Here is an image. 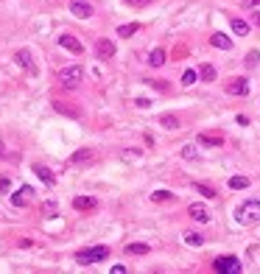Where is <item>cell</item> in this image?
Here are the masks:
<instances>
[{"instance_id":"obj_20","label":"cell","mask_w":260,"mask_h":274,"mask_svg":"<svg viewBox=\"0 0 260 274\" xmlns=\"http://www.w3.org/2000/svg\"><path fill=\"white\" fill-rule=\"evenodd\" d=\"M199 79L202 81H215V68L213 65H202V68H199Z\"/></svg>"},{"instance_id":"obj_1","label":"cell","mask_w":260,"mask_h":274,"mask_svg":"<svg viewBox=\"0 0 260 274\" xmlns=\"http://www.w3.org/2000/svg\"><path fill=\"white\" fill-rule=\"evenodd\" d=\"M235 221L238 224H243V227L258 224L260 221V199H249V202H243V205L235 210Z\"/></svg>"},{"instance_id":"obj_28","label":"cell","mask_w":260,"mask_h":274,"mask_svg":"<svg viewBox=\"0 0 260 274\" xmlns=\"http://www.w3.org/2000/svg\"><path fill=\"white\" fill-rule=\"evenodd\" d=\"M182 157H185V160H199V154H196L193 146H182Z\"/></svg>"},{"instance_id":"obj_7","label":"cell","mask_w":260,"mask_h":274,"mask_svg":"<svg viewBox=\"0 0 260 274\" xmlns=\"http://www.w3.org/2000/svg\"><path fill=\"white\" fill-rule=\"evenodd\" d=\"M31 196H34V188H31V185H23L20 190H14L12 193V205L14 207H25L28 202H31Z\"/></svg>"},{"instance_id":"obj_3","label":"cell","mask_w":260,"mask_h":274,"mask_svg":"<svg viewBox=\"0 0 260 274\" xmlns=\"http://www.w3.org/2000/svg\"><path fill=\"white\" fill-rule=\"evenodd\" d=\"M213 269L218 274H241V260H238L235 255H224V257H215V263H213Z\"/></svg>"},{"instance_id":"obj_32","label":"cell","mask_w":260,"mask_h":274,"mask_svg":"<svg viewBox=\"0 0 260 274\" xmlns=\"http://www.w3.org/2000/svg\"><path fill=\"white\" fill-rule=\"evenodd\" d=\"M6 190H9V179H6V176H0V193H6Z\"/></svg>"},{"instance_id":"obj_31","label":"cell","mask_w":260,"mask_h":274,"mask_svg":"<svg viewBox=\"0 0 260 274\" xmlns=\"http://www.w3.org/2000/svg\"><path fill=\"white\" fill-rule=\"evenodd\" d=\"M135 106H140V109H148V106H151V101H148V98H137Z\"/></svg>"},{"instance_id":"obj_33","label":"cell","mask_w":260,"mask_h":274,"mask_svg":"<svg viewBox=\"0 0 260 274\" xmlns=\"http://www.w3.org/2000/svg\"><path fill=\"white\" fill-rule=\"evenodd\" d=\"M243 6L246 9H255V6H260V0H243Z\"/></svg>"},{"instance_id":"obj_14","label":"cell","mask_w":260,"mask_h":274,"mask_svg":"<svg viewBox=\"0 0 260 274\" xmlns=\"http://www.w3.org/2000/svg\"><path fill=\"white\" fill-rule=\"evenodd\" d=\"M70 162L73 165H84V162H92V151L90 149H79L70 154Z\"/></svg>"},{"instance_id":"obj_27","label":"cell","mask_w":260,"mask_h":274,"mask_svg":"<svg viewBox=\"0 0 260 274\" xmlns=\"http://www.w3.org/2000/svg\"><path fill=\"white\" fill-rule=\"evenodd\" d=\"M196 190L202 196H207V199H215V190L210 188V185H202V182H196Z\"/></svg>"},{"instance_id":"obj_11","label":"cell","mask_w":260,"mask_h":274,"mask_svg":"<svg viewBox=\"0 0 260 274\" xmlns=\"http://www.w3.org/2000/svg\"><path fill=\"white\" fill-rule=\"evenodd\" d=\"M14 62H17L20 68H25L28 73H36V68H34V62H31V53H28V51H17V53H14Z\"/></svg>"},{"instance_id":"obj_16","label":"cell","mask_w":260,"mask_h":274,"mask_svg":"<svg viewBox=\"0 0 260 274\" xmlns=\"http://www.w3.org/2000/svg\"><path fill=\"white\" fill-rule=\"evenodd\" d=\"M148 65H151V68H162V65H165V51H162V48H154V51L148 53Z\"/></svg>"},{"instance_id":"obj_18","label":"cell","mask_w":260,"mask_h":274,"mask_svg":"<svg viewBox=\"0 0 260 274\" xmlns=\"http://www.w3.org/2000/svg\"><path fill=\"white\" fill-rule=\"evenodd\" d=\"M159 126L173 132V129H179V118H173V115H162V118H159Z\"/></svg>"},{"instance_id":"obj_34","label":"cell","mask_w":260,"mask_h":274,"mask_svg":"<svg viewBox=\"0 0 260 274\" xmlns=\"http://www.w3.org/2000/svg\"><path fill=\"white\" fill-rule=\"evenodd\" d=\"M252 17H255V25H260V12H255Z\"/></svg>"},{"instance_id":"obj_30","label":"cell","mask_w":260,"mask_h":274,"mask_svg":"<svg viewBox=\"0 0 260 274\" xmlns=\"http://www.w3.org/2000/svg\"><path fill=\"white\" fill-rule=\"evenodd\" d=\"M126 6H132V9H143V6H148L151 0H123Z\"/></svg>"},{"instance_id":"obj_5","label":"cell","mask_w":260,"mask_h":274,"mask_svg":"<svg viewBox=\"0 0 260 274\" xmlns=\"http://www.w3.org/2000/svg\"><path fill=\"white\" fill-rule=\"evenodd\" d=\"M70 14H73V17H79V20H90V17H92L90 0H70Z\"/></svg>"},{"instance_id":"obj_6","label":"cell","mask_w":260,"mask_h":274,"mask_svg":"<svg viewBox=\"0 0 260 274\" xmlns=\"http://www.w3.org/2000/svg\"><path fill=\"white\" fill-rule=\"evenodd\" d=\"M115 51H118V48H115V42H112V39H106V36H101V39L95 42V56L104 59V62H106V59H112Z\"/></svg>"},{"instance_id":"obj_9","label":"cell","mask_w":260,"mask_h":274,"mask_svg":"<svg viewBox=\"0 0 260 274\" xmlns=\"http://www.w3.org/2000/svg\"><path fill=\"white\" fill-rule=\"evenodd\" d=\"M59 45L65 48V51H70V53H76V56H79V53H84V45H81L73 34H62V36H59Z\"/></svg>"},{"instance_id":"obj_2","label":"cell","mask_w":260,"mask_h":274,"mask_svg":"<svg viewBox=\"0 0 260 274\" xmlns=\"http://www.w3.org/2000/svg\"><path fill=\"white\" fill-rule=\"evenodd\" d=\"M109 257V249L106 246H92V249H81L76 255V263L79 266H92V263H104Z\"/></svg>"},{"instance_id":"obj_12","label":"cell","mask_w":260,"mask_h":274,"mask_svg":"<svg viewBox=\"0 0 260 274\" xmlns=\"http://www.w3.org/2000/svg\"><path fill=\"white\" fill-rule=\"evenodd\" d=\"M210 45L218 48V51H232V39L226 34H213L210 36Z\"/></svg>"},{"instance_id":"obj_19","label":"cell","mask_w":260,"mask_h":274,"mask_svg":"<svg viewBox=\"0 0 260 274\" xmlns=\"http://www.w3.org/2000/svg\"><path fill=\"white\" fill-rule=\"evenodd\" d=\"M137 31H140V23H126L118 28V36H135Z\"/></svg>"},{"instance_id":"obj_15","label":"cell","mask_w":260,"mask_h":274,"mask_svg":"<svg viewBox=\"0 0 260 274\" xmlns=\"http://www.w3.org/2000/svg\"><path fill=\"white\" fill-rule=\"evenodd\" d=\"M199 143L207 146V149H218V146H224V137H218V135H199Z\"/></svg>"},{"instance_id":"obj_24","label":"cell","mask_w":260,"mask_h":274,"mask_svg":"<svg viewBox=\"0 0 260 274\" xmlns=\"http://www.w3.org/2000/svg\"><path fill=\"white\" fill-rule=\"evenodd\" d=\"M185 243H188V246H202L204 238L199 235V232H188V235H185Z\"/></svg>"},{"instance_id":"obj_8","label":"cell","mask_w":260,"mask_h":274,"mask_svg":"<svg viewBox=\"0 0 260 274\" xmlns=\"http://www.w3.org/2000/svg\"><path fill=\"white\" fill-rule=\"evenodd\" d=\"M188 216L193 218V221H199V224H207V221H213V213L207 210L204 205H191L188 207Z\"/></svg>"},{"instance_id":"obj_22","label":"cell","mask_w":260,"mask_h":274,"mask_svg":"<svg viewBox=\"0 0 260 274\" xmlns=\"http://www.w3.org/2000/svg\"><path fill=\"white\" fill-rule=\"evenodd\" d=\"M151 202H157V205H162V202H173V193H171V190H154V193H151Z\"/></svg>"},{"instance_id":"obj_4","label":"cell","mask_w":260,"mask_h":274,"mask_svg":"<svg viewBox=\"0 0 260 274\" xmlns=\"http://www.w3.org/2000/svg\"><path fill=\"white\" fill-rule=\"evenodd\" d=\"M81 79H84V68H81V65H70V68L59 70V81H62L65 87H79Z\"/></svg>"},{"instance_id":"obj_21","label":"cell","mask_w":260,"mask_h":274,"mask_svg":"<svg viewBox=\"0 0 260 274\" xmlns=\"http://www.w3.org/2000/svg\"><path fill=\"white\" fill-rule=\"evenodd\" d=\"M229 188H232V190H243V188H249V176H229Z\"/></svg>"},{"instance_id":"obj_13","label":"cell","mask_w":260,"mask_h":274,"mask_svg":"<svg viewBox=\"0 0 260 274\" xmlns=\"http://www.w3.org/2000/svg\"><path fill=\"white\" fill-rule=\"evenodd\" d=\"M73 207H76V210H81V213L95 210V199H92V196H76V199H73Z\"/></svg>"},{"instance_id":"obj_26","label":"cell","mask_w":260,"mask_h":274,"mask_svg":"<svg viewBox=\"0 0 260 274\" xmlns=\"http://www.w3.org/2000/svg\"><path fill=\"white\" fill-rule=\"evenodd\" d=\"M196 79H199V73H196V70H185V73H182V84H185V87H191Z\"/></svg>"},{"instance_id":"obj_29","label":"cell","mask_w":260,"mask_h":274,"mask_svg":"<svg viewBox=\"0 0 260 274\" xmlns=\"http://www.w3.org/2000/svg\"><path fill=\"white\" fill-rule=\"evenodd\" d=\"M258 59H260L258 51H249V53H246V62H243V65H246V68H255V65H258Z\"/></svg>"},{"instance_id":"obj_10","label":"cell","mask_w":260,"mask_h":274,"mask_svg":"<svg viewBox=\"0 0 260 274\" xmlns=\"http://www.w3.org/2000/svg\"><path fill=\"white\" fill-rule=\"evenodd\" d=\"M226 92H229V95H241V98H243V95H249V81L243 79V76H238V79H232L229 84H226Z\"/></svg>"},{"instance_id":"obj_23","label":"cell","mask_w":260,"mask_h":274,"mask_svg":"<svg viewBox=\"0 0 260 274\" xmlns=\"http://www.w3.org/2000/svg\"><path fill=\"white\" fill-rule=\"evenodd\" d=\"M232 31H235L238 36H246V34H249V23H243V20L232 17Z\"/></svg>"},{"instance_id":"obj_25","label":"cell","mask_w":260,"mask_h":274,"mask_svg":"<svg viewBox=\"0 0 260 274\" xmlns=\"http://www.w3.org/2000/svg\"><path fill=\"white\" fill-rule=\"evenodd\" d=\"M146 252H148L146 243H129L126 246V255H146Z\"/></svg>"},{"instance_id":"obj_17","label":"cell","mask_w":260,"mask_h":274,"mask_svg":"<svg viewBox=\"0 0 260 274\" xmlns=\"http://www.w3.org/2000/svg\"><path fill=\"white\" fill-rule=\"evenodd\" d=\"M34 173H36V176H39V179H42L45 185H53V173L48 171L45 165H34Z\"/></svg>"}]
</instances>
